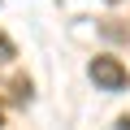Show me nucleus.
<instances>
[{"label":"nucleus","instance_id":"2","mask_svg":"<svg viewBox=\"0 0 130 130\" xmlns=\"http://www.w3.org/2000/svg\"><path fill=\"white\" fill-rule=\"evenodd\" d=\"M13 56H18V43H13V39H9L5 30H0V65H9Z\"/></svg>","mask_w":130,"mask_h":130},{"label":"nucleus","instance_id":"1","mask_svg":"<svg viewBox=\"0 0 130 130\" xmlns=\"http://www.w3.org/2000/svg\"><path fill=\"white\" fill-rule=\"evenodd\" d=\"M87 74H91V83H95L100 91H108V95H117V91L130 87V70H126L117 56H91Z\"/></svg>","mask_w":130,"mask_h":130},{"label":"nucleus","instance_id":"3","mask_svg":"<svg viewBox=\"0 0 130 130\" xmlns=\"http://www.w3.org/2000/svg\"><path fill=\"white\" fill-rule=\"evenodd\" d=\"M117 130H130V117H117Z\"/></svg>","mask_w":130,"mask_h":130},{"label":"nucleus","instance_id":"4","mask_svg":"<svg viewBox=\"0 0 130 130\" xmlns=\"http://www.w3.org/2000/svg\"><path fill=\"white\" fill-rule=\"evenodd\" d=\"M108 5H121V0H108Z\"/></svg>","mask_w":130,"mask_h":130}]
</instances>
